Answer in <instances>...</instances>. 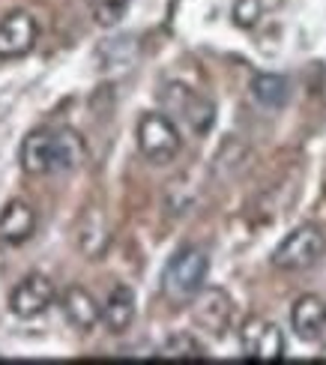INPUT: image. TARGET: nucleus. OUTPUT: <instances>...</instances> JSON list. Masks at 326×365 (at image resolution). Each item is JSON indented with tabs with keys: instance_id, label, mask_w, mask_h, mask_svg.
Segmentation results:
<instances>
[{
	"instance_id": "nucleus-1",
	"label": "nucleus",
	"mask_w": 326,
	"mask_h": 365,
	"mask_svg": "<svg viewBox=\"0 0 326 365\" xmlns=\"http://www.w3.org/2000/svg\"><path fill=\"white\" fill-rule=\"evenodd\" d=\"M207 276H210L207 252L198 246H185L162 269V294L165 299L177 302V306H185L207 287Z\"/></svg>"
},
{
	"instance_id": "nucleus-2",
	"label": "nucleus",
	"mask_w": 326,
	"mask_h": 365,
	"mask_svg": "<svg viewBox=\"0 0 326 365\" xmlns=\"http://www.w3.org/2000/svg\"><path fill=\"white\" fill-rule=\"evenodd\" d=\"M323 255H326L323 227L305 222L293 227L290 234H285V240L272 249L270 264L282 272H302V269H312Z\"/></svg>"
},
{
	"instance_id": "nucleus-3",
	"label": "nucleus",
	"mask_w": 326,
	"mask_h": 365,
	"mask_svg": "<svg viewBox=\"0 0 326 365\" xmlns=\"http://www.w3.org/2000/svg\"><path fill=\"white\" fill-rule=\"evenodd\" d=\"M135 141L141 156L150 165H168L180 156L183 150V138H180V129L177 123L162 111H147L141 120H138V129H135Z\"/></svg>"
},
{
	"instance_id": "nucleus-4",
	"label": "nucleus",
	"mask_w": 326,
	"mask_h": 365,
	"mask_svg": "<svg viewBox=\"0 0 326 365\" xmlns=\"http://www.w3.org/2000/svg\"><path fill=\"white\" fill-rule=\"evenodd\" d=\"M240 351L252 362H282L287 341H285V332L278 329V324L267 321L260 314H252L240 327Z\"/></svg>"
},
{
	"instance_id": "nucleus-5",
	"label": "nucleus",
	"mask_w": 326,
	"mask_h": 365,
	"mask_svg": "<svg viewBox=\"0 0 326 365\" xmlns=\"http://www.w3.org/2000/svg\"><path fill=\"white\" fill-rule=\"evenodd\" d=\"M162 105L170 114H177L180 120H185L195 135H207L213 129V123H215V105L207 96L189 90L185 84H168L162 90Z\"/></svg>"
},
{
	"instance_id": "nucleus-6",
	"label": "nucleus",
	"mask_w": 326,
	"mask_h": 365,
	"mask_svg": "<svg viewBox=\"0 0 326 365\" xmlns=\"http://www.w3.org/2000/svg\"><path fill=\"white\" fill-rule=\"evenodd\" d=\"M57 299V291H54V282L42 272H27V276L12 287L9 294V312L21 321H34V317L45 314Z\"/></svg>"
},
{
	"instance_id": "nucleus-7",
	"label": "nucleus",
	"mask_w": 326,
	"mask_h": 365,
	"mask_svg": "<svg viewBox=\"0 0 326 365\" xmlns=\"http://www.w3.org/2000/svg\"><path fill=\"white\" fill-rule=\"evenodd\" d=\"M192 321L198 329H204L207 336L222 339L234 321V299H230L222 287H204L192 299Z\"/></svg>"
},
{
	"instance_id": "nucleus-8",
	"label": "nucleus",
	"mask_w": 326,
	"mask_h": 365,
	"mask_svg": "<svg viewBox=\"0 0 326 365\" xmlns=\"http://www.w3.org/2000/svg\"><path fill=\"white\" fill-rule=\"evenodd\" d=\"M39 39V24L34 12L12 9L0 19V60H19L34 51Z\"/></svg>"
},
{
	"instance_id": "nucleus-9",
	"label": "nucleus",
	"mask_w": 326,
	"mask_h": 365,
	"mask_svg": "<svg viewBox=\"0 0 326 365\" xmlns=\"http://www.w3.org/2000/svg\"><path fill=\"white\" fill-rule=\"evenodd\" d=\"M75 242H78V252L87 261H102L111 246V227L99 207H84L78 222H75Z\"/></svg>"
},
{
	"instance_id": "nucleus-10",
	"label": "nucleus",
	"mask_w": 326,
	"mask_h": 365,
	"mask_svg": "<svg viewBox=\"0 0 326 365\" xmlns=\"http://www.w3.org/2000/svg\"><path fill=\"white\" fill-rule=\"evenodd\" d=\"M290 329L302 341H320L326 336V299L317 294H302L293 299Z\"/></svg>"
},
{
	"instance_id": "nucleus-11",
	"label": "nucleus",
	"mask_w": 326,
	"mask_h": 365,
	"mask_svg": "<svg viewBox=\"0 0 326 365\" xmlns=\"http://www.w3.org/2000/svg\"><path fill=\"white\" fill-rule=\"evenodd\" d=\"M36 234V210L34 204L12 197L0 210V242L4 246H24Z\"/></svg>"
},
{
	"instance_id": "nucleus-12",
	"label": "nucleus",
	"mask_w": 326,
	"mask_h": 365,
	"mask_svg": "<svg viewBox=\"0 0 326 365\" xmlns=\"http://www.w3.org/2000/svg\"><path fill=\"white\" fill-rule=\"evenodd\" d=\"M60 309H63V317L81 332H90L96 329V324L102 321V306L96 302V297H93L87 287L81 284H69L63 297H60Z\"/></svg>"
},
{
	"instance_id": "nucleus-13",
	"label": "nucleus",
	"mask_w": 326,
	"mask_h": 365,
	"mask_svg": "<svg viewBox=\"0 0 326 365\" xmlns=\"http://www.w3.org/2000/svg\"><path fill=\"white\" fill-rule=\"evenodd\" d=\"M87 162V141L81 132L69 126L54 129L51 135V174H69L78 171Z\"/></svg>"
},
{
	"instance_id": "nucleus-14",
	"label": "nucleus",
	"mask_w": 326,
	"mask_h": 365,
	"mask_svg": "<svg viewBox=\"0 0 326 365\" xmlns=\"http://www.w3.org/2000/svg\"><path fill=\"white\" fill-rule=\"evenodd\" d=\"M135 314H138V299H135V291L129 284H114L111 294L105 297L102 302V324L108 332L114 336H123L132 324H135Z\"/></svg>"
},
{
	"instance_id": "nucleus-15",
	"label": "nucleus",
	"mask_w": 326,
	"mask_h": 365,
	"mask_svg": "<svg viewBox=\"0 0 326 365\" xmlns=\"http://www.w3.org/2000/svg\"><path fill=\"white\" fill-rule=\"evenodd\" d=\"M51 135L54 129H34L21 141V171L27 177L51 174Z\"/></svg>"
},
{
	"instance_id": "nucleus-16",
	"label": "nucleus",
	"mask_w": 326,
	"mask_h": 365,
	"mask_svg": "<svg viewBox=\"0 0 326 365\" xmlns=\"http://www.w3.org/2000/svg\"><path fill=\"white\" fill-rule=\"evenodd\" d=\"M248 90H252V99L267 111H282L290 99V81L278 72H258Z\"/></svg>"
},
{
	"instance_id": "nucleus-17",
	"label": "nucleus",
	"mask_w": 326,
	"mask_h": 365,
	"mask_svg": "<svg viewBox=\"0 0 326 365\" xmlns=\"http://www.w3.org/2000/svg\"><path fill=\"white\" fill-rule=\"evenodd\" d=\"M162 359H177V362H198L207 359V347L200 344L192 332H177V336L165 339V344L159 347Z\"/></svg>"
},
{
	"instance_id": "nucleus-18",
	"label": "nucleus",
	"mask_w": 326,
	"mask_h": 365,
	"mask_svg": "<svg viewBox=\"0 0 326 365\" xmlns=\"http://www.w3.org/2000/svg\"><path fill=\"white\" fill-rule=\"evenodd\" d=\"M245 159H248V150H245V144L243 141H237L234 135L219 147V153H215V162H213V171H215V177H222V180H228V177H234L243 165H245Z\"/></svg>"
},
{
	"instance_id": "nucleus-19",
	"label": "nucleus",
	"mask_w": 326,
	"mask_h": 365,
	"mask_svg": "<svg viewBox=\"0 0 326 365\" xmlns=\"http://www.w3.org/2000/svg\"><path fill=\"white\" fill-rule=\"evenodd\" d=\"M132 0H90V15H93V24L111 30L117 27L129 12Z\"/></svg>"
},
{
	"instance_id": "nucleus-20",
	"label": "nucleus",
	"mask_w": 326,
	"mask_h": 365,
	"mask_svg": "<svg viewBox=\"0 0 326 365\" xmlns=\"http://www.w3.org/2000/svg\"><path fill=\"white\" fill-rule=\"evenodd\" d=\"M263 15V0H234V9H230V19L237 27L252 30Z\"/></svg>"
}]
</instances>
